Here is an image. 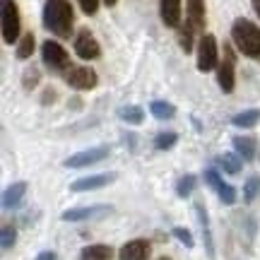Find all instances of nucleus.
Segmentation results:
<instances>
[{
    "label": "nucleus",
    "instance_id": "obj_1",
    "mask_svg": "<svg viewBox=\"0 0 260 260\" xmlns=\"http://www.w3.org/2000/svg\"><path fill=\"white\" fill-rule=\"evenodd\" d=\"M73 5L70 0H46L44 5V27L60 39H68L73 34Z\"/></svg>",
    "mask_w": 260,
    "mask_h": 260
},
{
    "label": "nucleus",
    "instance_id": "obj_2",
    "mask_svg": "<svg viewBox=\"0 0 260 260\" xmlns=\"http://www.w3.org/2000/svg\"><path fill=\"white\" fill-rule=\"evenodd\" d=\"M232 39H234V46L239 48L243 56L260 60V27L258 24H253L251 19H246V17H239L232 27Z\"/></svg>",
    "mask_w": 260,
    "mask_h": 260
},
{
    "label": "nucleus",
    "instance_id": "obj_3",
    "mask_svg": "<svg viewBox=\"0 0 260 260\" xmlns=\"http://www.w3.org/2000/svg\"><path fill=\"white\" fill-rule=\"evenodd\" d=\"M0 15H3V41L5 44H15L19 39V29H22V19H19V10L15 0H0Z\"/></svg>",
    "mask_w": 260,
    "mask_h": 260
},
{
    "label": "nucleus",
    "instance_id": "obj_4",
    "mask_svg": "<svg viewBox=\"0 0 260 260\" xmlns=\"http://www.w3.org/2000/svg\"><path fill=\"white\" fill-rule=\"evenodd\" d=\"M41 58H44V65L51 68V70H70V56L58 41H44L41 44Z\"/></svg>",
    "mask_w": 260,
    "mask_h": 260
},
{
    "label": "nucleus",
    "instance_id": "obj_5",
    "mask_svg": "<svg viewBox=\"0 0 260 260\" xmlns=\"http://www.w3.org/2000/svg\"><path fill=\"white\" fill-rule=\"evenodd\" d=\"M217 58H219V51H217V39L212 34H203L200 41H198V68L203 73H210L217 68Z\"/></svg>",
    "mask_w": 260,
    "mask_h": 260
},
{
    "label": "nucleus",
    "instance_id": "obj_6",
    "mask_svg": "<svg viewBox=\"0 0 260 260\" xmlns=\"http://www.w3.org/2000/svg\"><path fill=\"white\" fill-rule=\"evenodd\" d=\"M234 51L232 46H224V60L217 65V82L224 89V94L234 92V84H236V77H234Z\"/></svg>",
    "mask_w": 260,
    "mask_h": 260
},
{
    "label": "nucleus",
    "instance_id": "obj_7",
    "mask_svg": "<svg viewBox=\"0 0 260 260\" xmlns=\"http://www.w3.org/2000/svg\"><path fill=\"white\" fill-rule=\"evenodd\" d=\"M75 53L82 58V60H94L99 58L102 48H99V41L92 37L89 29H80L77 37H75Z\"/></svg>",
    "mask_w": 260,
    "mask_h": 260
},
{
    "label": "nucleus",
    "instance_id": "obj_8",
    "mask_svg": "<svg viewBox=\"0 0 260 260\" xmlns=\"http://www.w3.org/2000/svg\"><path fill=\"white\" fill-rule=\"evenodd\" d=\"M109 157V149L106 147H94V149H84V152H77L70 159H65V167L68 169H82L89 167V164H96L102 159Z\"/></svg>",
    "mask_w": 260,
    "mask_h": 260
},
{
    "label": "nucleus",
    "instance_id": "obj_9",
    "mask_svg": "<svg viewBox=\"0 0 260 260\" xmlns=\"http://www.w3.org/2000/svg\"><path fill=\"white\" fill-rule=\"evenodd\" d=\"M65 80L75 89H92V87H96V73L92 68H70Z\"/></svg>",
    "mask_w": 260,
    "mask_h": 260
},
{
    "label": "nucleus",
    "instance_id": "obj_10",
    "mask_svg": "<svg viewBox=\"0 0 260 260\" xmlns=\"http://www.w3.org/2000/svg\"><path fill=\"white\" fill-rule=\"evenodd\" d=\"M149 253H152V246L145 239H135V241H128L118 251V258L121 260H147Z\"/></svg>",
    "mask_w": 260,
    "mask_h": 260
},
{
    "label": "nucleus",
    "instance_id": "obj_11",
    "mask_svg": "<svg viewBox=\"0 0 260 260\" xmlns=\"http://www.w3.org/2000/svg\"><path fill=\"white\" fill-rule=\"evenodd\" d=\"M159 12H161V22L167 27L181 24V0H159Z\"/></svg>",
    "mask_w": 260,
    "mask_h": 260
},
{
    "label": "nucleus",
    "instance_id": "obj_12",
    "mask_svg": "<svg viewBox=\"0 0 260 260\" xmlns=\"http://www.w3.org/2000/svg\"><path fill=\"white\" fill-rule=\"evenodd\" d=\"M188 27L195 34L205 29V0H188Z\"/></svg>",
    "mask_w": 260,
    "mask_h": 260
},
{
    "label": "nucleus",
    "instance_id": "obj_13",
    "mask_svg": "<svg viewBox=\"0 0 260 260\" xmlns=\"http://www.w3.org/2000/svg\"><path fill=\"white\" fill-rule=\"evenodd\" d=\"M113 174H99V176H87V178H80V181H75L70 190L75 193H82V190H94V188H104L106 183H111L113 181Z\"/></svg>",
    "mask_w": 260,
    "mask_h": 260
},
{
    "label": "nucleus",
    "instance_id": "obj_14",
    "mask_svg": "<svg viewBox=\"0 0 260 260\" xmlns=\"http://www.w3.org/2000/svg\"><path fill=\"white\" fill-rule=\"evenodd\" d=\"M109 212V207L104 205H94V207H75V210H68L63 212L65 222H80V219H89V217H96V214Z\"/></svg>",
    "mask_w": 260,
    "mask_h": 260
},
{
    "label": "nucleus",
    "instance_id": "obj_15",
    "mask_svg": "<svg viewBox=\"0 0 260 260\" xmlns=\"http://www.w3.org/2000/svg\"><path fill=\"white\" fill-rule=\"evenodd\" d=\"M24 193H27V183H12V186L3 193V207L5 210H12V207H17L19 203H22V198H24Z\"/></svg>",
    "mask_w": 260,
    "mask_h": 260
},
{
    "label": "nucleus",
    "instance_id": "obj_16",
    "mask_svg": "<svg viewBox=\"0 0 260 260\" xmlns=\"http://www.w3.org/2000/svg\"><path fill=\"white\" fill-rule=\"evenodd\" d=\"M113 251L111 246H104V243H96V246H87L80 253V260H111Z\"/></svg>",
    "mask_w": 260,
    "mask_h": 260
},
{
    "label": "nucleus",
    "instance_id": "obj_17",
    "mask_svg": "<svg viewBox=\"0 0 260 260\" xmlns=\"http://www.w3.org/2000/svg\"><path fill=\"white\" fill-rule=\"evenodd\" d=\"M234 147L246 161H251L255 157V140L253 138H234Z\"/></svg>",
    "mask_w": 260,
    "mask_h": 260
},
{
    "label": "nucleus",
    "instance_id": "obj_18",
    "mask_svg": "<svg viewBox=\"0 0 260 260\" xmlns=\"http://www.w3.org/2000/svg\"><path fill=\"white\" fill-rule=\"evenodd\" d=\"M260 121V111L258 109H251V111H243V113H236L232 118V123L236 128H253L255 123Z\"/></svg>",
    "mask_w": 260,
    "mask_h": 260
},
{
    "label": "nucleus",
    "instance_id": "obj_19",
    "mask_svg": "<svg viewBox=\"0 0 260 260\" xmlns=\"http://www.w3.org/2000/svg\"><path fill=\"white\" fill-rule=\"evenodd\" d=\"M149 111H152V116H154V118H159V121H167V118H174L176 109H174L171 104H167V102H152Z\"/></svg>",
    "mask_w": 260,
    "mask_h": 260
},
{
    "label": "nucleus",
    "instance_id": "obj_20",
    "mask_svg": "<svg viewBox=\"0 0 260 260\" xmlns=\"http://www.w3.org/2000/svg\"><path fill=\"white\" fill-rule=\"evenodd\" d=\"M31 53H34V34L29 31V34H24V37L19 39V44H17V58H19V60H27Z\"/></svg>",
    "mask_w": 260,
    "mask_h": 260
},
{
    "label": "nucleus",
    "instance_id": "obj_21",
    "mask_svg": "<svg viewBox=\"0 0 260 260\" xmlns=\"http://www.w3.org/2000/svg\"><path fill=\"white\" fill-rule=\"evenodd\" d=\"M121 118L123 121H128V123H133V125H138V123H142L145 113H142L140 106H128V109H123L121 111Z\"/></svg>",
    "mask_w": 260,
    "mask_h": 260
},
{
    "label": "nucleus",
    "instance_id": "obj_22",
    "mask_svg": "<svg viewBox=\"0 0 260 260\" xmlns=\"http://www.w3.org/2000/svg\"><path fill=\"white\" fill-rule=\"evenodd\" d=\"M217 161L224 167L226 174H239V169H241V161H239V157H234V154H222Z\"/></svg>",
    "mask_w": 260,
    "mask_h": 260
},
{
    "label": "nucleus",
    "instance_id": "obj_23",
    "mask_svg": "<svg viewBox=\"0 0 260 260\" xmlns=\"http://www.w3.org/2000/svg\"><path fill=\"white\" fill-rule=\"evenodd\" d=\"M176 133H161V135H157V140H154V147L157 149H171L174 145H176Z\"/></svg>",
    "mask_w": 260,
    "mask_h": 260
},
{
    "label": "nucleus",
    "instance_id": "obj_24",
    "mask_svg": "<svg viewBox=\"0 0 260 260\" xmlns=\"http://www.w3.org/2000/svg\"><path fill=\"white\" fill-rule=\"evenodd\" d=\"M260 190V178L258 176H251L248 181H246V190H243V195H246V203H253L255 200V195H258Z\"/></svg>",
    "mask_w": 260,
    "mask_h": 260
},
{
    "label": "nucleus",
    "instance_id": "obj_25",
    "mask_svg": "<svg viewBox=\"0 0 260 260\" xmlns=\"http://www.w3.org/2000/svg\"><path fill=\"white\" fill-rule=\"evenodd\" d=\"M193 190H195V176L188 174V176H183L178 181V195H181V198H188Z\"/></svg>",
    "mask_w": 260,
    "mask_h": 260
},
{
    "label": "nucleus",
    "instance_id": "obj_26",
    "mask_svg": "<svg viewBox=\"0 0 260 260\" xmlns=\"http://www.w3.org/2000/svg\"><path fill=\"white\" fill-rule=\"evenodd\" d=\"M15 239H17V234H15V226H10V224H5L3 226V251H10L12 246H15Z\"/></svg>",
    "mask_w": 260,
    "mask_h": 260
},
{
    "label": "nucleus",
    "instance_id": "obj_27",
    "mask_svg": "<svg viewBox=\"0 0 260 260\" xmlns=\"http://www.w3.org/2000/svg\"><path fill=\"white\" fill-rule=\"evenodd\" d=\"M217 193H219V200H222L224 205L236 203V190H234V186H229V183H222V188H219Z\"/></svg>",
    "mask_w": 260,
    "mask_h": 260
},
{
    "label": "nucleus",
    "instance_id": "obj_28",
    "mask_svg": "<svg viewBox=\"0 0 260 260\" xmlns=\"http://www.w3.org/2000/svg\"><path fill=\"white\" fill-rule=\"evenodd\" d=\"M193 34H195V31L190 27L181 29V37H178V39H181V46L186 48V51H190V48H193Z\"/></svg>",
    "mask_w": 260,
    "mask_h": 260
},
{
    "label": "nucleus",
    "instance_id": "obj_29",
    "mask_svg": "<svg viewBox=\"0 0 260 260\" xmlns=\"http://www.w3.org/2000/svg\"><path fill=\"white\" fill-rule=\"evenodd\" d=\"M205 181H207V183H210L214 190H219V188H222V183H224L222 178H219V174H217L214 169H207V171H205Z\"/></svg>",
    "mask_w": 260,
    "mask_h": 260
},
{
    "label": "nucleus",
    "instance_id": "obj_30",
    "mask_svg": "<svg viewBox=\"0 0 260 260\" xmlns=\"http://www.w3.org/2000/svg\"><path fill=\"white\" fill-rule=\"evenodd\" d=\"M174 236H176L181 243H186L188 248L193 246V236H190V232H188V229H183V226H176V229H174Z\"/></svg>",
    "mask_w": 260,
    "mask_h": 260
},
{
    "label": "nucleus",
    "instance_id": "obj_31",
    "mask_svg": "<svg viewBox=\"0 0 260 260\" xmlns=\"http://www.w3.org/2000/svg\"><path fill=\"white\" fill-rule=\"evenodd\" d=\"M77 3L84 15H96V10H99V0H77Z\"/></svg>",
    "mask_w": 260,
    "mask_h": 260
},
{
    "label": "nucleus",
    "instance_id": "obj_32",
    "mask_svg": "<svg viewBox=\"0 0 260 260\" xmlns=\"http://www.w3.org/2000/svg\"><path fill=\"white\" fill-rule=\"evenodd\" d=\"M27 77H24V84H27V87H29V84H37V80H39V75H37V70H27Z\"/></svg>",
    "mask_w": 260,
    "mask_h": 260
},
{
    "label": "nucleus",
    "instance_id": "obj_33",
    "mask_svg": "<svg viewBox=\"0 0 260 260\" xmlns=\"http://www.w3.org/2000/svg\"><path fill=\"white\" fill-rule=\"evenodd\" d=\"M37 260H56V253H53V251H44Z\"/></svg>",
    "mask_w": 260,
    "mask_h": 260
},
{
    "label": "nucleus",
    "instance_id": "obj_34",
    "mask_svg": "<svg viewBox=\"0 0 260 260\" xmlns=\"http://www.w3.org/2000/svg\"><path fill=\"white\" fill-rule=\"evenodd\" d=\"M251 3H253V10L258 12V17H260V0H251Z\"/></svg>",
    "mask_w": 260,
    "mask_h": 260
},
{
    "label": "nucleus",
    "instance_id": "obj_35",
    "mask_svg": "<svg viewBox=\"0 0 260 260\" xmlns=\"http://www.w3.org/2000/svg\"><path fill=\"white\" fill-rule=\"evenodd\" d=\"M159 260H171V258H167V255H161V258H159Z\"/></svg>",
    "mask_w": 260,
    "mask_h": 260
}]
</instances>
